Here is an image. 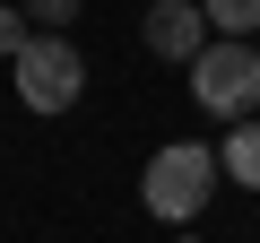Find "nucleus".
<instances>
[{
  "mask_svg": "<svg viewBox=\"0 0 260 243\" xmlns=\"http://www.w3.org/2000/svg\"><path fill=\"white\" fill-rule=\"evenodd\" d=\"M78 96H87L78 44L70 35H26V52H18V104L26 113H70Z\"/></svg>",
  "mask_w": 260,
  "mask_h": 243,
  "instance_id": "nucleus-3",
  "label": "nucleus"
},
{
  "mask_svg": "<svg viewBox=\"0 0 260 243\" xmlns=\"http://www.w3.org/2000/svg\"><path fill=\"white\" fill-rule=\"evenodd\" d=\"M217 174H225V157H217V148H200V139H174V148H156V157H148V174H139V200H148V217H165V226H191V217L208 208Z\"/></svg>",
  "mask_w": 260,
  "mask_h": 243,
  "instance_id": "nucleus-1",
  "label": "nucleus"
},
{
  "mask_svg": "<svg viewBox=\"0 0 260 243\" xmlns=\"http://www.w3.org/2000/svg\"><path fill=\"white\" fill-rule=\"evenodd\" d=\"M26 52V9H0V61Z\"/></svg>",
  "mask_w": 260,
  "mask_h": 243,
  "instance_id": "nucleus-8",
  "label": "nucleus"
},
{
  "mask_svg": "<svg viewBox=\"0 0 260 243\" xmlns=\"http://www.w3.org/2000/svg\"><path fill=\"white\" fill-rule=\"evenodd\" d=\"M70 18H78V0H26V26L35 35H61Z\"/></svg>",
  "mask_w": 260,
  "mask_h": 243,
  "instance_id": "nucleus-7",
  "label": "nucleus"
},
{
  "mask_svg": "<svg viewBox=\"0 0 260 243\" xmlns=\"http://www.w3.org/2000/svg\"><path fill=\"white\" fill-rule=\"evenodd\" d=\"M191 104L217 113V122H251V104H260V52L243 35H217L191 61Z\"/></svg>",
  "mask_w": 260,
  "mask_h": 243,
  "instance_id": "nucleus-2",
  "label": "nucleus"
},
{
  "mask_svg": "<svg viewBox=\"0 0 260 243\" xmlns=\"http://www.w3.org/2000/svg\"><path fill=\"white\" fill-rule=\"evenodd\" d=\"M225 174L243 191H260V122H234V131H225Z\"/></svg>",
  "mask_w": 260,
  "mask_h": 243,
  "instance_id": "nucleus-5",
  "label": "nucleus"
},
{
  "mask_svg": "<svg viewBox=\"0 0 260 243\" xmlns=\"http://www.w3.org/2000/svg\"><path fill=\"white\" fill-rule=\"evenodd\" d=\"M200 9H208L217 35H251V26H260V0H200Z\"/></svg>",
  "mask_w": 260,
  "mask_h": 243,
  "instance_id": "nucleus-6",
  "label": "nucleus"
},
{
  "mask_svg": "<svg viewBox=\"0 0 260 243\" xmlns=\"http://www.w3.org/2000/svg\"><path fill=\"white\" fill-rule=\"evenodd\" d=\"M139 35H148L156 61H200L208 52V9H200V0H156Z\"/></svg>",
  "mask_w": 260,
  "mask_h": 243,
  "instance_id": "nucleus-4",
  "label": "nucleus"
}]
</instances>
